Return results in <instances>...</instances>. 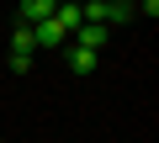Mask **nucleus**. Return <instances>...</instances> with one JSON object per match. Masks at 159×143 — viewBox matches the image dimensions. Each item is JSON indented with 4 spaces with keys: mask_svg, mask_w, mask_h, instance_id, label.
<instances>
[{
    "mask_svg": "<svg viewBox=\"0 0 159 143\" xmlns=\"http://www.w3.org/2000/svg\"><path fill=\"white\" fill-rule=\"evenodd\" d=\"M111 21H133V6H122V0H111V6H106V27Z\"/></svg>",
    "mask_w": 159,
    "mask_h": 143,
    "instance_id": "obj_6",
    "label": "nucleus"
},
{
    "mask_svg": "<svg viewBox=\"0 0 159 143\" xmlns=\"http://www.w3.org/2000/svg\"><path fill=\"white\" fill-rule=\"evenodd\" d=\"M32 37H37V48H64V42H69V37H64V27H58L53 16H48L43 27H32Z\"/></svg>",
    "mask_w": 159,
    "mask_h": 143,
    "instance_id": "obj_4",
    "label": "nucleus"
},
{
    "mask_svg": "<svg viewBox=\"0 0 159 143\" xmlns=\"http://www.w3.org/2000/svg\"><path fill=\"white\" fill-rule=\"evenodd\" d=\"M0 143H6V138H0Z\"/></svg>",
    "mask_w": 159,
    "mask_h": 143,
    "instance_id": "obj_7",
    "label": "nucleus"
},
{
    "mask_svg": "<svg viewBox=\"0 0 159 143\" xmlns=\"http://www.w3.org/2000/svg\"><path fill=\"white\" fill-rule=\"evenodd\" d=\"M74 48H90V53H101V48H106V27H96V21H80V32H74Z\"/></svg>",
    "mask_w": 159,
    "mask_h": 143,
    "instance_id": "obj_3",
    "label": "nucleus"
},
{
    "mask_svg": "<svg viewBox=\"0 0 159 143\" xmlns=\"http://www.w3.org/2000/svg\"><path fill=\"white\" fill-rule=\"evenodd\" d=\"M53 16V0H21V21L16 27H43Z\"/></svg>",
    "mask_w": 159,
    "mask_h": 143,
    "instance_id": "obj_2",
    "label": "nucleus"
},
{
    "mask_svg": "<svg viewBox=\"0 0 159 143\" xmlns=\"http://www.w3.org/2000/svg\"><path fill=\"white\" fill-rule=\"evenodd\" d=\"M32 53H37L32 27H16V32H11V69H16V74H21V69H32Z\"/></svg>",
    "mask_w": 159,
    "mask_h": 143,
    "instance_id": "obj_1",
    "label": "nucleus"
},
{
    "mask_svg": "<svg viewBox=\"0 0 159 143\" xmlns=\"http://www.w3.org/2000/svg\"><path fill=\"white\" fill-rule=\"evenodd\" d=\"M96 64H101V53H90V48H74V42H69V69H74V74H90Z\"/></svg>",
    "mask_w": 159,
    "mask_h": 143,
    "instance_id": "obj_5",
    "label": "nucleus"
}]
</instances>
